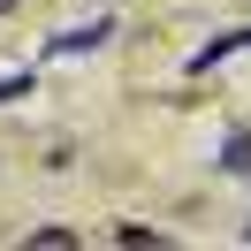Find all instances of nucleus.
Masks as SVG:
<instances>
[{
	"label": "nucleus",
	"mask_w": 251,
	"mask_h": 251,
	"mask_svg": "<svg viewBox=\"0 0 251 251\" xmlns=\"http://www.w3.org/2000/svg\"><path fill=\"white\" fill-rule=\"evenodd\" d=\"M8 8H23V0H0V16H8Z\"/></svg>",
	"instance_id": "obj_3"
},
{
	"label": "nucleus",
	"mask_w": 251,
	"mask_h": 251,
	"mask_svg": "<svg viewBox=\"0 0 251 251\" xmlns=\"http://www.w3.org/2000/svg\"><path fill=\"white\" fill-rule=\"evenodd\" d=\"M99 38H107L99 23H92V31H61V38H46V53H92Z\"/></svg>",
	"instance_id": "obj_1"
},
{
	"label": "nucleus",
	"mask_w": 251,
	"mask_h": 251,
	"mask_svg": "<svg viewBox=\"0 0 251 251\" xmlns=\"http://www.w3.org/2000/svg\"><path fill=\"white\" fill-rule=\"evenodd\" d=\"M221 160H228V168H236V175H244V168H251V137H244V129H236V137H228V152H221Z\"/></svg>",
	"instance_id": "obj_2"
}]
</instances>
